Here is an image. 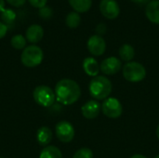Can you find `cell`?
I'll use <instances>...</instances> for the list:
<instances>
[{
  "label": "cell",
  "mask_w": 159,
  "mask_h": 158,
  "mask_svg": "<svg viewBox=\"0 0 159 158\" xmlns=\"http://www.w3.org/2000/svg\"><path fill=\"white\" fill-rule=\"evenodd\" d=\"M56 100L63 105H71L76 102L81 96L79 85L72 79L64 78L60 80L55 86Z\"/></svg>",
  "instance_id": "6da1fadb"
},
{
  "label": "cell",
  "mask_w": 159,
  "mask_h": 158,
  "mask_svg": "<svg viewBox=\"0 0 159 158\" xmlns=\"http://www.w3.org/2000/svg\"><path fill=\"white\" fill-rule=\"evenodd\" d=\"M111 81L103 75H97L91 79L89 86V94L96 101L106 100L112 92Z\"/></svg>",
  "instance_id": "7a4b0ae2"
},
{
  "label": "cell",
  "mask_w": 159,
  "mask_h": 158,
  "mask_svg": "<svg viewBox=\"0 0 159 158\" xmlns=\"http://www.w3.org/2000/svg\"><path fill=\"white\" fill-rule=\"evenodd\" d=\"M44 59V52L42 48L36 45H31L26 47L20 55L21 63L28 68H34L38 66Z\"/></svg>",
  "instance_id": "3957f363"
},
{
  "label": "cell",
  "mask_w": 159,
  "mask_h": 158,
  "mask_svg": "<svg viewBox=\"0 0 159 158\" xmlns=\"http://www.w3.org/2000/svg\"><path fill=\"white\" fill-rule=\"evenodd\" d=\"M124 78L131 83L143 81L146 76V69L144 66L137 61L127 62L122 70Z\"/></svg>",
  "instance_id": "277c9868"
},
{
  "label": "cell",
  "mask_w": 159,
  "mask_h": 158,
  "mask_svg": "<svg viewBox=\"0 0 159 158\" xmlns=\"http://www.w3.org/2000/svg\"><path fill=\"white\" fill-rule=\"evenodd\" d=\"M34 101L42 107H50L56 101L55 91L48 86H38L33 92Z\"/></svg>",
  "instance_id": "5b68a950"
},
{
  "label": "cell",
  "mask_w": 159,
  "mask_h": 158,
  "mask_svg": "<svg viewBox=\"0 0 159 158\" xmlns=\"http://www.w3.org/2000/svg\"><path fill=\"white\" fill-rule=\"evenodd\" d=\"M102 111L103 115L109 118H118L123 113V106L118 99L110 97L102 102Z\"/></svg>",
  "instance_id": "8992f818"
},
{
  "label": "cell",
  "mask_w": 159,
  "mask_h": 158,
  "mask_svg": "<svg viewBox=\"0 0 159 158\" xmlns=\"http://www.w3.org/2000/svg\"><path fill=\"white\" fill-rule=\"evenodd\" d=\"M55 133L59 141L63 143L71 142L75 138V129L73 125L65 120L57 123L55 127Z\"/></svg>",
  "instance_id": "52a82bcc"
},
{
  "label": "cell",
  "mask_w": 159,
  "mask_h": 158,
  "mask_svg": "<svg viewBox=\"0 0 159 158\" xmlns=\"http://www.w3.org/2000/svg\"><path fill=\"white\" fill-rule=\"evenodd\" d=\"M101 13L108 20H115L120 13V7L116 0H102L100 3Z\"/></svg>",
  "instance_id": "ba28073f"
},
{
  "label": "cell",
  "mask_w": 159,
  "mask_h": 158,
  "mask_svg": "<svg viewBox=\"0 0 159 158\" xmlns=\"http://www.w3.org/2000/svg\"><path fill=\"white\" fill-rule=\"evenodd\" d=\"M89 51L93 56H102L106 49V43L105 40L98 34L91 35L87 43Z\"/></svg>",
  "instance_id": "9c48e42d"
},
{
  "label": "cell",
  "mask_w": 159,
  "mask_h": 158,
  "mask_svg": "<svg viewBox=\"0 0 159 158\" xmlns=\"http://www.w3.org/2000/svg\"><path fill=\"white\" fill-rule=\"evenodd\" d=\"M122 68V62L121 60H119L116 57H109L104 59L101 65L100 69L101 71L106 74V75H112L116 73H118Z\"/></svg>",
  "instance_id": "30bf717a"
},
{
  "label": "cell",
  "mask_w": 159,
  "mask_h": 158,
  "mask_svg": "<svg viewBox=\"0 0 159 158\" xmlns=\"http://www.w3.org/2000/svg\"><path fill=\"white\" fill-rule=\"evenodd\" d=\"M102 110V105L96 100H90L87 102L81 108L82 115L87 119L96 118Z\"/></svg>",
  "instance_id": "8fae6325"
},
{
  "label": "cell",
  "mask_w": 159,
  "mask_h": 158,
  "mask_svg": "<svg viewBox=\"0 0 159 158\" xmlns=\"http://www.w3.org/2000/svg\"><path fill=\"white\" fill-rule=\"evenodd\" d=\"M44 36V29L39 24L30 25L25 33V38L32 44L38 43Z\"/></svg>",
  "instance_id": "7c38bea8"
},
{
  "label": "cell",
  "mask_w": 159,
  "mask_h": 158,
  "mask_svg": "<svg viewBox=\"0 0 159 158\" xmlns=\"http://www.w3.org/2000/svg\"><path fill=\"white\" fill-rule=\"evenodd\" d=\"M145 14L151 22L159 24V0H151L146 5Z\"/></svg>",
  "instance_id": "4fadbf2b"
},
{
  "label": "cell",
  "mask_w": 159,
  "mask_h": 158,
  "mask_svg": "<svg viewBox=\"0 0 159 158\" xmlns=\"http://www.w3.org/2000/svg\"><path fill=\"white\" fill-rule=\"evenodd\" d=\"M83 69H84L85 73L91 77L97 76L101 70L100 64L92 57H88L83 61Z\"/></svg>",
  "instance_id": "5bb4252c"
},
{
  "label": "cell",
  "mask_w": 159,
  "mask_h": 158,
  "mask_svg": "<svg viewBox=\"0 0 159 158\" xmlns=\"http://www.w3.org/2000/svg\"><path fill=\"white\" fill-rule=\"evenodd\" d=\"M36 140L41 146H48L52 140V131L48 127H41L36 131Z\"/></svg>",
  "instance_id": "9a60e30c"
},
{
  "label": "cell",
  "mask_w": 159,
  "mask_h": 158,
  "mask_svg": "<svg viewBox=\"0 0 159 158\" xmlns=\"http://www.w3.org/2000/svg\"><path fill=\"white\" fill-rule=\"evenodd\" d=\"M68 2L74 10L78 13L89 11L92 5V0H68Z\"/></svg>",
  "instance_id": "2e32d148"
},
{
  "label": "cell",
  "mask_w": 159,
  "mask_h": 158,
  "mask_svg": "<svg viewBox=\"0 0 159 158\" xmlns=\"http://www.w3.org/2000/svg\"><path fill=\"white\" fill-rule=\"evenodd\" d=\"M39 158H62V154L58 147L48 145L41 151Z\"/></svg>",
  "instance_id": "e0dca14e"
},
{
  "label": "cell",
  "mask_w": 159,
  "mask_h": 158,
  "mask_svg": "<svg viewBox=\"0 0 159 158\" xmlns=\"http://www.w3.org/2000/svg\"><path fill=\"white\" fill-rule=\"evenodd\" d=\"M135 56L134 47L131 45L124 44L119 48V57L122 61L129 62Z\"/></svg>",
  "instance_id": "ac0fdd59"
},
{
  "label": "cell",
  "mask_w": 159,
  "mask_h": 158,
  "mask_svg": "<svg viewBox=\"0 0 159 158\" xmlns=\"http://www.w3.org/2000/svg\"><path fill=\"white\" fill-rule=\"evenodd\" d=\"M81 22V17L78 12L76 11H72L69 12L65 18V23L69 28L75 29L79 26Z\"/></svg>",
  "instance_id": "d6986e66"
},
{
  "label": "cell",
  "mask_w": 159,
  "mask_h": 158,
  "mask_svg": "<svg viewBox=\"0 0 159 158\" xmlns=\"http://www.w3.org/2000/svg\"><path fill=\"white\" fill-rule=\"evenodd\" d=\"M26 38L21 34H16L11 37L10 44L15 49H24L26 47Z\"/></svg>",
  "instance_id": "ffe728a7"
},
{
  "label": "cell",
  "mask_w": 159,
  "mask_h": 158,
  "mask_svg": "<svg viewBox=\"0 0 159 158\" xmlns=\"http://www.w3.org/2000/svg\"><path fill=\"white\" fill-rule=\"evenodd\" d=\"M1 19L5 24H11L16 19V13L10 8H4L1 11Z\"/></svg>",
  "instance_id": "44dd1931"
},
{
  "label": "cell",
  "mask_w": 159,
  "mask_h": 158,
  "mask_svg": "<svg viewBox=\"0 0 159 158\" xmlns=\"http://www.w3.org/2000/svg\"><path fill=\"white\" fill-rule=\"evenodd\" d=\"M73 158H93V153L89 148L83 147L75 153Z\"/></svg>",
  "instance_id": "7402d4cb"
},
{
  "label": "cell",
  "mask_w": 159,
  "mask_h": 158,
  "mask_svg": "<svg viewBox=\"0 0 159 158\" xmlns=\"http://www.w3.org/2000/svg\"><path fill=\"white\" fill-rule=\"evenodd\" d=\"M38 13H39V16H40L41 18H43V19H49V18L52 16V14H53L52 9H51L50 7H47V6H45V7L39 8Z\"/></svg>",
  "instance_id": "603a6c76"
},
{
  "label": "cell",
  "mask_w": 159,
  "mask_h": 158,
  "mask_svg": "<svg viewBox=\"0 0 159 158\" xmlns=\"http://www.w3.org/2000/svg\"><path fill=\"white\" fill-rule=\"evenodd\" d=\"M28 1L33 7H38V8L45 7L47 5V2H48V0H28Z\"/></svg>",
  "instance_id": "cb8c5ba5"
},
{
  "label": "cell",
  "mask_w": 159,
  "mask_h": 158,
  "mask_svg": "<svg viewBox=\"0 0 159 158\" xmlns=\"http://www.w3.org/2000/svg\"><path fill=\"white\" fill-rule=\"evenodd\" d=\"M106 31H107V27L104 23H99L96 27V33L98 35L102 36V34H104L106 33Z\"/></svg>",
  "instance_id": "d4e9b609"
},
{
  "label": "cell",
  "mask_w": 159,
  "mask_h": 158,
  "mask_svg": "<svg viewBox=\"0 0 159 158\" xmlns=\"http://www.w3.org/2000/svg\"><path fill=\"white\" fill-rule=\"evenodd\" d=\"M7 2L13 7H21L22 5H24L26 0H7Z\"/></svg>",
  "instance_id": "484cf974"
},
{
  "label": "cell",
  "mask_w": 159,
  "mask_h": 158,
  "mask_svg": "<svg viewBox=\"0 0 159 158\" xmlns=\"http://www.w3.org/2000/svg\"><path fill=\"white\" fill-rule=\"evenodd\" d=\"M7 32V25L0 20V39L3 38Z\"/></svg>",
  "instance_id": "4316f807"
},
{
  "label": "cell",
  "mask_w": 159,
  "mask_h": 158,
  "mask_svg": "<svg viewBox=\"0 0 159 158\" xmlns=\"http://www.w3.org/2000/svg\"><path fill=\"white\" fill-rule=\"evenodd\" d=\"M133 3H135V4H137V5H140V6H142V5H144V4H148L151 0H131Z\"/></svg>",
  "instance_id": "83f0119b"
},
{
  "label": "cell",
  "mask_w": 159,
  "mask_h": 158,
  "mask_svg": "<svg viewBox=\"0 0 159 158\" xmlns=\"http://www.w3.org/2000/svg\"><path fill=\"white\" fill-rule=\"evenodd\" d=\"M5 8V0H0V12Z\"/></svg>",
  "instance_id": "f1b7e54d"
},
{
  "label": "cell",
  "mask_w": 159,
  "mask_h": 158,
  "mask_svg": "<svg viewBox=\"0 0 159 158\" xmlns=\"http://www.w3.org/2000/svg\"><path fill=\"white\" fill-rule=\"evenodd\" d=\"M130 158H147L145 156H143V155H139V154H137V155H134V156H132Z\"/></svg>",
  "instance_id": "f546056e"
},
{
  "label": "cell",
  "mask_w": 159,
  "mask_h": 158,
  "mask_svg": "<svg viewBox=\"0 0 159 158\" xmlns=\"http://www.w3.org/2000/svg\"><path fill=\"white\" fill-rule=\"evenodd\" d=\"M157 139L159 140V125L158 127H157Z\"/></svg>",
  "instance_id": "4dcf8cb0"
},
{
  "label": "cell",
  "mask_w": 159,
  "mask_h": 158,
  "mask_svg": "<svg viewBox=\"0 0 159 158\" xmlns=\"http://www.w3.org/2000/svg\"><path fill=\"white\" fill-rule=\"evenodd\" d=\"M155 158H159V155H157V156Z\"/></svg>",
  "instance_id": "1f68e13d"
},
{
  "label": "cell",
  "mask_w": 159,
  "mask_h": 158,
  "mask_svg": "<svg viewBox=\"0 0 159 158\" xmlns=\"http://www.w3.org/2000/svg\"><path fill=\"white\" fill-rule=\"evenodd\" d=\"M0 158H5V157H0Z\"/></svg>",
  "instance_id": "d6a6232c"
}]
</instances>
